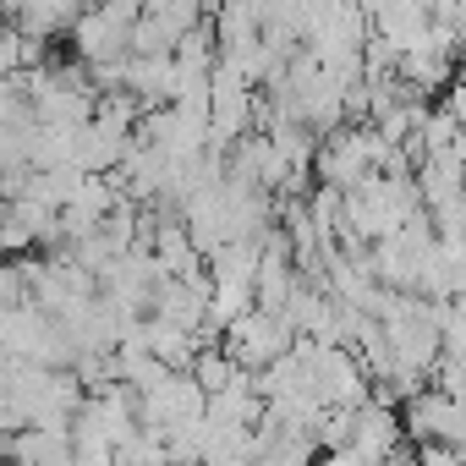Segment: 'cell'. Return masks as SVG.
I'll return each mask as SVG.
<instances>
[{"instance_id":"6da1fadb","label":"cell","mask_w":466,"mask_h":466,"mask_svg":"<svg viewBox=\"0 0 466 466\" xmlns=\"http://www.w3.org/2000/svg\"><path fill=\"white\" fill-rule=\"evenodd\" d=\"M219 346H225V357L237 362L242 373H264L269 362H280V357L297 346V329L286 324V313L253 308V313H242L237 324L219 335Z\"/></svg>"},{"instance_id":"7a4b0ae2","label":"cell","mask_w":466,"mask_h":466,"mask_svg":"<svg viewBox=\"0 0 466 466\" xmlns=\"http://www.w3.org/2000/svg\"><path fill=\"white\" fill-rule=\"evenodd\" d=\"M203 411H208V395H203V384L192 373H165L154 390L137 395V422L148 433H159V439L170 428H181V422H198Z\"/></svg>"},{"instance_id":"3957f363","label":"cell","mask_w":466,"mask_h":466,"mask_svg":"<svg viewBox=\"0 0 466 466\" xmlns=\"http://www.w3.org/2000/svg\"><path fill=\"white\" fill-rule=\"evenodd\" d=\"M373 466H384L390 450L406 444V422H400V406H384V400H368L357 406V439H351Z\"/></svg>"},{"instance_id":"277c9868","label":"cell","mask_w":466,"mask_h":466,"mask_svg":"<svg viewBox=\"0 0 466 466\" xmlns=\"http://www.w3.org/2000/svg\"><path fill=\"white\" fill-rule=\"evenodd\" d=\"M17 466H77L72 455V428H17L12 433V450H6Z\"/></svg>"},{"instance_id":"5b68a950","label":"cell","mask_w":466,"mask_h":466,"mask_svg":"<svg viewBox=\"0 0 466 466\" xmlns=\"http://www.w3.org/2000/svg\"><path fill=\"white\" fill-rule=\"evenodd\" d=\"M237 373H242V368L225 357V346H203V351H198V362H192V379L203 384V395H219Z\"/></svg>"},{"instance_id":"8992f818","label":"cell","mask_w":466,"mask_h":466,"mask_svg":"<svg viewBox=\"0 0 466 466\" xmlns=\"http://www.w3.org/2000/svg\"><path fill=\"white\" fill-rule=\"evenodd\" d=\"M319 466H373L357 444H346V450H329V455H319Z\"/></svg>"},{"instance_id":"52a82bcc","label":"cell","mask_w":466,"mask_h":466,"mask_svg":"<svg viewBox=\"0 0 466 466\" xmlns=\"http://www.w3.org/2000/svg\"><path fill=\"white\" fill-rule=\"evenodd\" d=\"M165 466H203V461H165Z\"/></svg>"}]
</instances>
